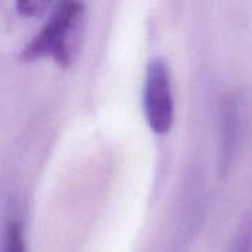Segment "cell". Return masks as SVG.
Segmentation results:
<instances>
[{
  "label": "cell",
  "instance_id": "7a4b0ae2",
  "mask_svg": "<svg viewBox=\"0 0 252 252\" xmlns=\"http://www.w3.org/2000/svg\"><path fill=\"white\" fill-rule=\"evenodd\" d=\"M143 112L149 128L155 134H167L174 124L176 103L168 63L162 58L149 62L143 81Z\"/></svg>",
  "mask_w": 252,
  "mask_h": 252
},
{
  "label": "cell",
  "instance_id": "277c9868",
  "mask_svg": "<svg viewBox=\"0 0 252 252\" xmlns=\"http://www.w3.org/2000/svg\"><path fill=\"white\" fill-rule=\"evenodd\" d=\"M56 3H50V1H34V0H21L16 3V9L21 15L25 16H31V18H37V16H43L47 12H52V9L55 7Z\"/></svg>",
  "mask_w": 252,
  "mask_h": 252
},
{
  "label": "cell",
  "instance_id": "6da1fadb",
  "mask_svg": "<svg viewBox=\"0 0 252 252\" xmlns=\"http://www.w3.org/2000/svg\"><path fill=\"white\" fill-rule=\"evenodd\" d=\"M84 25V4L80 1L56 3L44 27L34 35L22 52L24 61L52 58L66 68L74 61Z\"/></svg>",
  "mask_w": 252,
  "mask_h": 252
},
{
  "label": "cell",
  "instance_id": "5b68a950",
  "mask_svg": "<svg viewBox=\"0 0 252 252\" xmlns=\"http://www.w3.org/2000/svg\"><path fill=\"white\" fill-rule=\"evenodd\" d=\"M233 252H252V227L247 226L241 230Z\"/></svg>",
  "mask_w": 252,
  "mask_h": 252
},
{
  "label": "cell",
  "instance_id": "3957f363",
  "mask_svg": "<svg viewBox=\"0 0 252 252\" xmlns=\"http://www.w3.org/2000/svg\"><path fill=\"white\" fill-rule=\"evenodd\" d=\"M4 252H27L22 226L16 219H10L4 229Z\"/></svg>",
  "mask_w": 252,
  "mask_h": 252
}]
</instances>
